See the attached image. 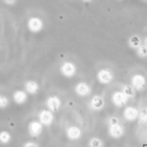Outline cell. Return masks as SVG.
<instances>
[{"label": "cell", "instance_id": "6da1fadb", "mask_svg": "<svg viewBox=\"0 0 147 147\" xmlns=\"http://www.w3.org/2000/svg\"><path fill=\"white\" fill-rule=\"evenodd\" d=\"M128 100V96L123 91H116V92L112 94V103L116 106V107H123L126 106Z\"/></svg>", "mask_w": 147, "mask_h": 147}, {"label": "cell", "instance_id": "7a4b0ae2", "mask_svg": "<svg viewBox=\"0 0 147 147\" xmlns=\"http://www.w3.org/2000/svg\"><path fill=\"white\" fill-rule=\"evenodd\" d=\"M39 120L43 126H50L54 120V115H52V111L51 110H43V111L39 112Z\"/></svg>", "mask_w": 147, "mask_h": 147}, {"label": "cell", "instance_id": "3957f363", "mask_svg": "<svg viewBox=\"0 0 147 147\" xmlns=\"http://www.w3.org/2000/svg\"><path fill=\"white\" fill-rule=\"evenodd\" d=\"M60 72H62L66 78H71L75 75V72H76V67H75L74 63L66 62V63H63L62 67H60Z\"/></svg>", "mask_w": 147, "mask_h": 147}, {"label": "cell", "instance_id": "277c9868", "mask_svg": "<svg viewBox=\"0 0 147 147\" xmlns=\"http://www.w3.org/2000/svg\"><path fill=\"white\" fill-rule=\"evenodd\" d=\"M109 132H110V135H111L112 138H115V139H119V138H122V136H123L124 128H123V126H122L120 123L111 124V126H110Z\"/></svg>", "mask_w": 147, "mask_h": 147}, {"label": "cell", "instance_id": "5b68a950", "mask_svg": "<svg viewBox=\"0 0 147 147\" xmlns=\"http://www.w3.org/2000/svg\"><path fill=\"white\" fill-rule=\"evenodd\" d=\"M112 79H114V76H112V72L110 70H100L98 72V80L102 84H109L112 82Z\"/></svg>", "mask_w": 147, "mask_h": 147}, {"label": "cell", "instance_id": "8992f818", "mask_svg": "<svg viewBox=\"0 0 147 147\" xmlns=\"http://www.w3.org/2000/svg\"><path fill=\"white\" fill-rule=\"evenodd\" d=\"M131 86L136 91L143 90L144 86H146V79H144V76L143 75H134V78L131 79Z\"/></svg>", "mask_w": 147, "mask_h": 147}, {"label": "cell", "instance_id": "52a82bcc", "mask_svg": "<svg viewBox=\"0 0 147 147\" xmlns=\"http://www.w3.org/2000/svg\"><path fill=\"white\" fill-rule=\"evenodd\" d=\"M27 26H28V30L31 32H39V31H42V28H43V22L39 18H31V19L28 20Z\"/></svg>", "mask_w": 147, "mask_h": 147}, {"label": "cell", "instance_id": "ba28073f", "mask_svg": "<svg viewBox=\"0 0 147 147\" xmlns=\"http://www.w3.org/2000/svg\"><path fill=\"white\" fill-rule=\"evenodd\" d=\"M43 131V124L40 123V120L39 122H31L30 123V126H28V132H30V135L32 136H38L40 135Z\"/></svg>", "mask_w": 147, "mask_h": 147}, {"label": "cell", "instance_id": "9c48e42d", "mask_svg": "<svg viewBox=\"0 0 147 147\" xmlns=\"http://www.w3.org/2000/svg\"><path fill=\"white\" fill-rule=\"evenodd\" d=\"M123 116L126 120L132 122V120H135L136 118L139 116V111H138L135 107H126L123 111Z\"/></svg>", "mask_w": 147, "mask_h": 147}, {"label": "cell", "instance_id": "30bf717a", "mask_svg": "<svg viewBox=\"0 0 147 147\" xmlns=\"http://www.w3.org/2000/svg\"><path fill=\"white\" fill-rule=\"evenodd\" d=\"M75 91H76V94L79 95V96H87V95H90V92H91V87H90L87 83H78L76 87H75Z\"/></svg>", "mask_w": 147, "mask_h": 147}, {"label": "cell", "instance_id": "8fae6325", "mask_svg": "<svg viewBox=\"0 0 147 147\" xmlns=\"http://www.w3.org/2000/svg\"><path fill=\"white\" fill-rule=\"evenodd\" d=\"M60 107V99L58 96H51L47 99V109L51 111H58Z\"/></svg>", "mask_w": 147, "mask_h": 147}, {"label": "cell", "instance_id": "7c38bea8", "mask_svg": "<svg viewBox=\"0 0 147 147\" xmlns=\"http://www.w3.org/2000/svg\"><path fill=\"white\" fill-rule=\"evenodd\" d=\"M82 135V131H80V128L76 127V126H71L68 130H67V136H68V139L71 140H76L79 139Z\"/></svg>", "mask_w": 147, "mask_h": 147}, {"label": "cell", "instance_id": "4fadbf2b", "mask_svg": "<svg viewBox=\"0 0 147 147\" xmlns=\"http://www.w3.org/2000/svg\"><path fill=\"white\" fill-rule=\"evenodd\" d=\"M90 105L92 107L94 110H100L103 109V106H105V100H103V98L102 96H92L91 98V102H90Z\"/></svg>", "mask_w": 147, "mask_h": 147}, {"label": "cell", "instance_id": "5bb4252c", "mask_svg": "<svg viewBox=\"0 0 147 147\" xmlns=\"http://www.w3.org/2000/svg\"><path fill=\"white\" fill-rule=\"evenodd\" d=\"M13 100H15L16 103L22 105V103H24V102L27 100V94L24 92V91H16V92L13 94Z\"/></svg>", "mask_w": 147, "mask_h": 147}, {"label": "cell", "instance_id": "9a60e30c", "mask_svg": "<svg viewBox=\"0 0 147 147\" xmlns=\"http://www.w3.org/2000/svg\"><path fill=\"white\" fill-rule=\"evenodd\" d=\"M26 90H27V92H30V94H36L39 90V84L35 80H30L26 83Z\"/></svg>", "mask_w": 147, "mask_h": 147}, {"label": "cell", "instance_id": "2e32d148", "mask_svg": "<svg viewBox=\"0 0 147 147\" xmlns=\"http://www.w3.org/2000/svg\"><path fill=\"white\" fill-rule=\"evenodd\" d=\"M128 44H130V47L131 48H138V47L142 44V40H140V38L138 35H132L131 38L128 39Z\"/></svg>", "mask_w": 147, "mask_h": 147}, {"label": "cell", "instance_id": "e0dca14e", "mask_svg": "<svg viewBox=\"0 0 147 147\" xmlns=\"http://www.w3.org/2000/svg\"><path fill=\"white\" fill-rule=\"evenodd\" d=\"M136 52L139 55L140 58H146L147 56V46L146 44H140L138 48H136Z\"/></svg>", "mask_w": 147, "mask_h": 147}, {"label": "cell", "instance_id": "ac0fdd59", "mask_svg": "<svg viewBox=\"0 0 147 147\" xmlns=\"http://www.w3.org/2000/svg\"><path fill=\"white\" fill-rule=\"evenodd\" d=\"M9 139H11V135H9L7 131H1V132H0V142H1V143H8V142H9Z\"/></svg>", "mask_w": 147, "mask_h": 147}, {"label": "cell", "instance_id": "d6986e66", "mask_svg": "<svg viewBox=\"0 0 147 147\" xmlns=\"http://www.w3.org/2000/svg\"><path fill=\"white\" fill-rule=\"evenodd\" d=\"M88 144L91 147H102V146H103V142H102L99 138H92V139L90 140Z\"/></svg>", "mask_w": 147, "mask_h": 147}, {"label": "cell", "instance_id": "ffe728a7", "mask_svg": "<svg viewBox=\"0 0 147 147\" xmlns=\"http://www.w3.org/2000/svg\"><path fill=\"white\" fill-rule=\"evenodd\" d=\"M123 92L127 95L128 98H131L132 95H134V87H130V86H126V87H123Z\"/></svg>", "mask_w": 147, "mask_h": 147}, {"label": "cell", "instance_id": "44dd1931", "mask_svg": "<svg viewBox=\"0 0 147 147\" xmlns=\"http://www.w3.org/2000/svg\"><path fill=\"white\" fill-rule=\"evenodd\" d=\"M8 106V98L5 96H0V109H4Z\"/></svg>", "mask_w": 147, "mask_h": 147}, {"label": "cell", "instance_id": "7402d4cb", "mask_svg": "<svg viewBox=\"0 0 147 147\" xmlns=\"http://www.w3.org/2000/svg\"><path fill=\"white\" fill-rule=\"evenodd\" d=\"M116 123H119V120L116 119V118H111V119H110V126H111V124H116Z\"/></svg>", "mask_w": 147, "mask_h": 147}, {"label": "cell", "instance_id": "603a6c76", "mask_svg": "<svg viewBox=\"0 0 147 147\" xmlns=\"http://www.w3.org/2000/svg\"><path fill=\"white\" fill-rule=\"evenodd\" d=\"M26 146L27 147H35V146H38L36 143H32V142H30V143H26Z\"/></svg>", "mask_w": 147, "mask_h": 147}, {"label": "cell", "instance_id": "cb8c5ba5", "mask_svg": "<svg viewBox=\"0 0 147 147\" xmlns=\"http://www.w3.org/2000/svg\"><path fill=\"white\" fill-rule=\"evenodd\" d=\"M4 1H5L7 4H13V3L16 1V0H4Z\"/></svg>", "mask_w": 147, "mask_h": 147}, {"label": "cell", "instance_id": "d4e9b609", "mask_svg": "<svg viewBox=\"0 0 147 147\" xmlns=\"http://www.w3.org/2000/svg\"><path fill=\"white\" fill-rule=\"evenodd\" d=\"M144 44H146V46H147V38L144 39Z\"/></svg>", "mask_w": 147, "mask_h": 147}, {"label": "cell", "instance_id": "484cf974", "mask_svg": "<svg viewBox=\"0 0 147 147\" xmlns=\"http://www.w3.org/2000/svg\"><path fill=\"white\" fill-rule=\"evenodd\" d=\"M146 110H147V109H146Z\"/></svg>", "mask_w": 147, "mask_h": 147}]
</instances>
